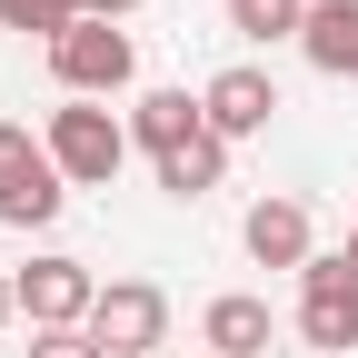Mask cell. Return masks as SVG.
Here are the masks:
<instances>
[{
  "mask_svg": "<svg viewBox=\"0 0 358 358\" xmlns=\"http://www.w3.org/2000/svg\"><path fill=\"white\" fill-rule=\"evenodd\" d=\"M70 199V179L50 159V140H30L20 120H0V229H50Z\"/></svg>",
  "mask_w": 358,
  "mask_h": 358,
  "instance_id": "cell-1",
  "label": "cell"
},
{
  "mask_svg": "<svg viewBox=\"0 0 358 358\" xmlns=\"http://www.w3.org/2000/svg\"><path fill=\"white\" fill-rule=\"evenodd\" d=\"M50 159H60V179L70 189H110L120 179V159H129V120H110L100 100H70V110H50Z\"/></svg>",
  "mask_w": 358,
  "mask_h": 358,
  "instance_id": "cell-2",
  "label": "cell"
},
{
  "mask_svg": "<svg viewBox=\"0 0 358 358\" xmlns=\"http://www.w3.org/2000/svg\"><path fill=\"white\" fill-rule=\"evenodd\" d=\"M50 80L70 90V100H110V90L140 80V50H129V30L120 20H80L50 40Z\"/></svg>",
  "mask_w": 358,
  "mask_h": 358,
  "instance_id": "cell-3",
  "label": "cell"
},
{
  "mask_svg": "<svg viewBox=\"0 0 358 358\" xmlns=\"http://www.w3.org/2000/svg\"><path fill=\"white\" fill-rule=\"evenodd\" d=\"M90 338H100L110 358H159V348H169V289H159V279H100Z\"/></svg>",
  "mask_w": 358,
  "mask_h": 358,
  "instance_id": "cell-4",
  "label": "cell"
},
{
  "mask_svg": "<svg viewBox=\"0 0 358 358\" xmlns=\"http://www.w3.org/2000/svg\"><path fill=\"white\" fill-rule=\"evenodd\" d=\"M299 338L308 348H358V268L348 259H308L299 268Z\"/></svg>",
  "mask_w": 358,
  "mask_h": 358,
  "instance_id": "cell-5",
  "label": "cell"
},
{
  "mask_svg": "<svg viewBox=\"0 0 358 358\" xmlns=\"http://www.w3.org/2000/svg\"><path fill=\"white\" fill-rule=\"evenodd\" d=\"M90 308H100L90 259H30L20 268V319L30 329H90Z\"/></svg>",
  "mask_w": 358,
  "mask_h": 358,
  "instance_id": "cell-6",
  "label": "cell"
},
{
  "mask_svg": "<svg viewBox=\"0 0 358 358\" xmlns=\"http://www.w3.org/2000/svg\"><path fill=\"white\" fill-rule=\"evenodd\" d=\"M199 110H209V129H219V140H259V129L279 120V80H268L259 60H229V70L199 90Z\"/></svg>",
  "mask_w": 358,
  "mask_h": 358,
  "instance_id": "cell-7",
  "label": "cell"
},
{
  "mask_svg": "<svg viewBox=\"0 0 358 358\" xmlns=\"http://www.w3.org/2000/svg\"><path fill=\"white\" fill-rule=\"evenodd\" d=\"M189 140H209V110L189 90H140V100H129V150H150V169L179 159Z\"/></svg>",
  "mask_w": 358,
  "mask_h": 358,
  "instance_id": "cell-8",
  "label": "cell"
},
{
  "mask_svg": "<svg viewBox=\"0 0 358 358\" xmlns=\"http://www.w3.org/2000/svg\"><path fill=\"white\" fill-rule=\"evenodd\" d=\"M239 239H249V259H259V268H308V259H319L308 199H259V209L239 219Z\"/></svg>",
  "mask_w": 358,
  "mask_h": 358,
  "instance_id": "cell-9",
  "label": "cell"
},
{
  "mask_svg": "<svg viewBox=\"0 0 358 358\" xmlns=\"http://www.w3.org/2000/svg\"><path fill=\"white\" fill-rule=\"evenodd\" d=\"M268 299H249V289H229V299H209L199 308V338H209V358H268Z\"/></svg>",
  "mask_w": 358,
  "mask_h": 358,
  "instance_id": "cell-10",
  "label": "cell"
},
{
  "mask_svg": "<svg viewBox=\"0 0 358 358\" xmlns=\"http://www.w3.org/2000/svg\"><path fill=\"white\" fill-rule=\"evenodd\" d=\"M308 70L329 80H358V0H308V30H299Z\"/></svg>",
  "mask_w": 358,
  "mask_h": 358,
  "instance_id": "cell-11",
  "label": "cell"
},
{
  "mask_svg": "<svg viewBox=\"0 0 358 358\" xmlns=\"http://www.w3.org/2000/svg\"><path fill=\"white\" fill-rule=\"evenodd\" d=\"M219 179H229V140H219V129H209V140H189L179 159H159V189H169V199H209Z\"/></svg>",
  "mask_w": 358,
  "mask_h": 358,
  "instance_id": "cell-12",
  "label": "cell"
},
{
  "mask_svg": "<svg viewBox=\"0 0 358 358\" xmlns=\"http://www.w3.org/2000/svg\"><path fill=\"white\" fill-rule=\"evenodd\" d=\"M229 30L259 40V50H268V40H299L308 30V0H229Z\"/></svg>",
  "mask_w": 358,
  "mask_h": 358,
  "instance_id": "cell-13",
  "label": "cell"
},
{
  "mask_svg": "<svg viewBox=\"0 0 358 358\" xmlns=\"http://www.w3.org/2000/svg\"><path fill=\"white\" fill-rule=\"evenodd\" d=\"M0 30H40V50H50L60 30H80V0H0Z\"/></svg>",
  "mask_w": 358,
  "mask_h": 358,
  "instance_id": "cell-14",
  "label": "cell"
},
{
  "mask_svg": "<svg viewBox=\"0 0 358 358\" xmlns=\"http://www.w3.org/2000/svg\"><path fill=\"white\" fill-rule=\"evenodd\" d=\"M30 358H110L90 329H30Z\"/></svg>",
  "mask_w": 358,
  "mask_h": 358,
  "instance_id": "cell-15",
  "label": "cell"
},
{
  "mask_svg": "<svg viewBox=\"0 0 358 358\" xmlns=\"http://www.w3.org/2000/svg\"><path fill=\"white\" fill-rule=\"evenodd\" d=\"M129 10H150V0H80V20H129Z\"/></svg>",
  "mask_w": 358,
  "mask_h": 358,
  "instance_id": "cell-16",
  "label": "cell"
},
{
  "mask_svg": "<svg viewBox=\"0 0 358 358\" xmlns=\"http://www.w3.org/2000/svg\"><path fill=\"white\" fill-rule=\"evenodd\" d=\"M20 319V279H0V329H10Z\"/></svg>",
  "mask_w": 358,
  "mask_h": 358,
  "instance_id": "cell-17",
  "label": "cell"
},
{
  "mask_svg": "<svg viewBox=\"0 0 358 358\" xmlns=\"http://www.w3.org/2000/svg\"><path fill=\"white\" fill-rule=\"evenodd\" d=\"M338 259H348V268H358V219H348V249H338Z\"/></svg>",
  "mask_w": 358,
  "mask_h": 358,
  "instance_id": "cell-18",
  "label": "cell"
}]
</instances>
